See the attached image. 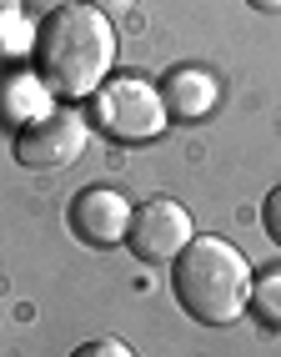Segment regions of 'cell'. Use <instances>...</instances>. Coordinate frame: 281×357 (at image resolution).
<instances>
[{
  "instance_id": "cell-13",
  "label": "cell",
  "mask_w": 281,
  "mask_h": 357,
  "mask_svg": "<svg viewBox=\"0 0 281 357\" xmlns=\"http://www.w3.org/2000/svg\"><path fill=\"white\" fill-rule=\"evenodd\" d=\"M251 10H262V15H281V0H246Z\"/></svg>"
},
{
  "instance_id": "cell-10",
  "label": "cell",
  "mask_w": 281,
  "mask_h": 357,
  "mask_svg": "<svg viewBox=\"0 0 281 357\" xmlns=\"http://www.w3.org/2000/svg\"><path fill=\"white\" fill-rule=\"evenodd\" d=\"M262 227H266V236L281 247V186H271L266 192V202H262Z\"/></svg>"
},
{
  "instance_id": "cell-7",
  "label": "cell",
  "mask_w": 281,
  "mask_h": 357,
  "mask_svg": "<svg viewBox=\"0 0 281 357\" xmlns=\"http://www.w3.org/2000/svg\"><path fill=\"white\" fill-rule=\"evenodd\" d=\"M161 101H166L171 121H206L221 101V86L206 66H176L161 81Z\"/></svg>"
},
{
  "instance_id": "cell-3",
  "label": "cell",
  "mask_w": 281,
  "mask_h": 357,
  "mask_svg": "<svg viewBox=\"0 0 281 357\" xmlns=\"http://www.w3.org/2000/svg\"><path fill=\"white\" fill-rule=\"evenodd\" d=\"M171 111L151 81H111L96 91V126L115 141H156L166 131Z\"/></svg>"
},
{
  "instance_id": "cell-9",
  "label": "cell",
  "mask_w": 281,
  "mask_h": 357,
  "mask_svg": "<svg viewBox=\"0 0 281 357\" xmlns=\"http://www.w3.org/2000/svg\"><path fill=\"white\" fill-rule=\"evenodd\" d=\"M70 357H136L121 337H90V342H81Z\"/></svg>"
},
{
  "instance_id": "cell-4",
  "label": "cell",
  "mask_w": 281,
  "mask_h": 357,
  "mask_svg": "<svg viewBox=\"0 0 281 357\" xmlns=\"http://www.w3.org/2000/svg\"><path fill=\"white\" fill-rule=\"evenodd\" d=\"M196 242V222L191 211L171 197H151L131 211V231H126V247L136 261H146V267H166L176 261L186 247Z\"/></svg>"
},
{
  "instance_id": "cell-5",
  "label": "cell",
  "mask_w": 281,
  "mask_h": 357,
  "mask_svg": "<svg viewBox=\"0 0 281 357\" xmlns=\"http://www.w3.org/2000/svg\"><path fill=\"white\" fill-rule=\"evenodd\" d=\"M15 161L26 172H65L86 151V116L81 111H45L40 121H26L10 141Z\"/></svg>"
},
{
  "instance_id": "cell-1",
  "label": "cell",
  "mask_w": 281,
  "mask_h": 357,
  "mask_svg": "<svg viewBox=\"0 0 281 357\" xmlns=\"http://www.w3.org/2000/svg\"><path fill=\"white\" fill-rule=\"evenodd\" d=\"M111 61H115V26L101 10L76 0V6H61L45 15V26L35 36V66L56 96L65 101L96 96Z\"/></svg>"
},
{
  "instance_id": "cell-8",
  "label": "cell",
  "mask_w": 281,
  "mask_h": 357,
  "mask_svg": "<svg viewBox=\"0 0 281 357\" xmlns=\"http://www.w3.org/2000/svg\"><path fill=\"white\" fill-rule=\"evenodd\" d=\"M251 307H256V317H262V322L281 327V272H266L251 287Z\"/></svg>"
},
{
  "instance_id": "cell-11",
  "label": "cell",
  "mask_w": 281,
  "mask_h": 357,
  "mask_svg": "<svg viewBox=\"0 0 281 357\" xmlns=\"http://www.w3.org/2000/svg\"><path fill=\"white\" fill-rule=\"evenodd\" d=\"M81 6H90V10H101L106 20H115V15H131L136 0H81Z\"/></svg>"
},
{
  "instance_id": "cell-2",
  "label": "cell",
  "mask_w": 281,
  "mask_h": 357,
  "mask_svg": "<svg viewBox=\"0 0 281 357\" xmlns=\"http://www.w3.org/2000/svg\"><path fill=\"white\" fill-rule=\"evenodd\" d=\"M171 292L201 327H231L251 307V267L226 236H196L171 261Z\"/></svg>"
},
{
  "instance_id": "cell-12",
  "label": "cell",
  "mask_w": 281,
  "mask_h": 357,
  "mask_svg": "<svg viewBox=\"0 0 281 357\" xmlns=\"http://www.w3.org/2000/svg\"><path fill=\"white\" fill-rule=\"evenodd\" d=\"M10 20H20V0H0V31H6Z\"/></svg>"
},
{
  "instance_id": "cell-6",
  "label": "cell",
  "mask_w": 281,
  "mask_h": 357,
  "mask_svg": "<svg viewBox=\"0 0 281 357\" xmlns=\"http://www.w3.org/2000/svg\"><path fill=\"white\" fill-rule=\"evenodd\" d=\"M131 211H136V206H131L121 192H111V186H86V192L70 197L65 222H70V231H76V242L96 247V252H111V247L126 242Z\"/></svg>"
}]
</instances>
